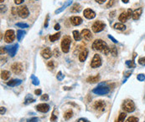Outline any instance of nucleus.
Returning a JSON list of instances; mask_svg holds the SVG:
<instances>
[{"mask_svg":"<svg viewBox=\"0 0 145 122\" xmlns=\"http://www.w3.org/2000/svg\"><path fill=\"white\" fill-rule=\"evenodd\" d=\"M92 49L94 50H97L102 52L104 54L107 55L110 53V48L107 45L106 42H104L102 39H96L92 44Z\"/></svg>","mask_w":145,"mask_h":122,"instance_id":"nucleus-1","label":"nucleus"},{"mask_svg":"<svg viewBox=\"0 0 145 122\" xmlns=\"http://www.w3.org/2000/svg\"><path fill=\"white\" fill-rule=\"evenodd\" d=\"M71 44V38L70 36H65L61 41V49L64 53H68L70 50V45Z\"/></svg>","mask_w":145,"mask_h":122,"instance_id":"nucleus-2","label":"nucleus"},{"mask_svg":"<svg viewBox=\"0 0 145 122\" xmlns=\"http://www.w3.org/2000/svg\"><path fill=\"white\" fill-rule=\"evenodd\" d=\"M122 109L127 113L133 112L135 110V104L131 99H126L122 104Z\"/></svg>","mask_w":145,"mask_h":122,"instance_id":"nucleus-3","label":"nucleus"},{"mask_svg":"<svg viewBox=\"0 0 145 122\" xmlns=\"http://www.w3.org/2000/svg\"><path fill=\"white\" fill-rule=\"evenodd\" d=\"M106 27V24H105L102 21H96L95 23L92 24L91 29L94 33H99L101 31H102Z\"/></svg>","mask_w":145,"mask_h":122,"instance_id":"nucleus-4","label":"nucleus"},{"mask_svg":"<svg viewBox=\"0 0 145 122\" xmlns=\"http://www.w3.org/2000/svg\"><path fill=\"white\" fill-rule=\"evenodd\" d=\"M92 92L96 95H104L108 94L109 92V88L107 87V86H102V85H99L97 86L96 88L92 90Z\"/></svg>","mask_w":145,"mask_h":122,"instance_id":"nucleus-5","label":"nucleus"},{"mask_svg":"<svg viewBox=\"0 0 145 122\" xmlns=\"http://www.w3.org/2000/svg\"><path fill=\"white\" fill-rule=\"evenodd\" d=\"M15 39V33L13 29H8L5 32V35H4V41L6 43H12Z\"/></svg>","mask_w":145,"mask_h":122,"instance_id":"nucleus-6","label":"nucleus"},{"mask_svg":"<svg viewBox=\"0 0 145 122\" xmlns=\"http://www.w3.org/2000/svg\"><path fill=\"white\" fill-rule=\"evenodd\" d=\"M18 14L22 19H26L29 15V11L26 6H21L18 8Z\"/></svg>","mask_w":145,"mask_h":122,"instance_id":"nucleus-7","label":"nucleus"},{"mask_svg":"<svg viewBox=\"0 0 145 122\" xmlns=\"http://www.w3.org/2000/svg\"><path fill=\"white\" fill-rule=\"evenodd\" d=\"M101 65H102V59H101L100 55L95 54L93 57V59H92V60H91V68L96 69V68L100 67Z\"/></svg>","mask_w":145,"mask_h":122,"instance_id":"nucleus-8","label":"nucleus"},{"mask_svg":"<svg viewBox=\"0 0 145 122\" xmlns=\"http://www.w3.org/2000/svg\"><path fill=\"white\" fill-rule=\"evenodd\" d=\"M11 70L15 74H19L23 71V65L19 62H15L11 66Z\"/></svg>","mask_w":145,"mask_h":122,"instance_id":"nucleus-9","label":"nucleus"},{"mask_svg":"<svg viewBox=\"0 0 145 122\" xmlns=\"http://www.w3.org/2000/svg\"><path fill=\"white\" fill-rule=\"evenodd\" d=\"M94 108L98 111H104L106 108V103L103 100H97L94 104Z\"/></svg>","mask_w":145,"mask_h":122,"instance_id":"nucleus-10","label":"nucleus"},{"mask_svg":"<svg viewBox=\"0 0 145 122\" xmlns=\"http://www.w3.org/2000/svg\"><path fill=\"white\" fill-rule=\"evenodd\" d=\"M35 109L37 111L42 112V113H46L50 110V105L47 104H39V105L35 106Z\"/></svg>","mask_w":145,"mask_h":122,"instance_id":"nucleus-11","label":"nucleus"},{"mask_svg":"<svg viewBox=\"0 0 145 122\" xmlns=\"http://www.w3.org/2000/svg\"><path fill=\"white\" fill-rule=\"evenodd\" d=\"M82 34V36L83 37V39H84L85 40H87V41H90L92 39V35H91V31H90L89 29H87V28L82 29V34Z\"/></svg>","mask_w":145,"mask_h":122,"instance_id":"nucleus-12","label":"nucleus"},{"mask_svg":"<svg viewBox=\"0 0 145 122\" xmlns=\"http://www.w3.org/2000/svg\"><path fill=\"white\" fill-rule=\"evenodd\" d=\"M18 47L19 45L18 44H14V45L11 46V47H5L6 48V50H7V52L9 54V55L11 57H14L15 54H16L17 50H18Z\"/></svg>","mask_w":145,"mask_h":122,"instance_id":"nucleus-13","label":"nucleus"},{"mask_svg":"<svg viewBox=\"0 0 145 122\" xmlns=\"http://www.w3.org/2000/svg\"><path fill=\"white\" fill-rule=\"evenodd\" d=\"M84 16L87 19H92L96 17V13L93 10L90 9V8H87V9L84 10Z\"/></svg>","mask_w":145,"mask_h":122,"instance_id":"nucleus-14","label":"nucleus"},{"mask_svg":"<svg viewBox=\"0 0 145 122\" xmlns=\"http://www.w3.org/2000/svg\"><path fill=\"white\" fill-rule=\"evenodd\" d=\"M70 21H71L72 25L78 26L82 23V19L79 16H72L71 19H70Z\"/></svg>","mask_w":145,"mask_h":122,"instance_id":"nucleus-15","label":"nucleus"},{"mask_svg":"<svg viewBox=\"0 0 145 122\" xmlns=\"http://www.w3.org/2000/svg\"><path fill=\"white\" fill-rule=\"evenodd\" d=\"M41 55H42V57L44 59H48L52 56V52L50 48H45L42 51H41Z\"/></svg>","mask_w":145,"mask_h":122,"instance_id":"nucleus-16","label":"nucleus"},{"mask_svg":"<svg viewBox=\"0 0 145 122\" xmlns=\"http://www.w3.org/2000/svg\"><path fill=\"white\" fill-rule=\"evenodd\" d=\"M21 83H22V80H21V79H11V80L8 81V82H7V85H8V86H10V87H14V86L19 85Z\"/></svg>","mask_w":145,"mask_h":122,"instance_id":"nucleus-17","label":"nucleus"},{"mask_svg":"<svg viewBox=\"0 0 145 122\" xmlns=\"http://www.w3.org/2000/svg\"><path fill=\"white\" fill-rule=\"evenodd\" d=\"M142 12H143V8H137V9H135L134 11H133V17H132V18H133V19H134V20H138V19L140 18V16H141Z\"/></svg>","mask_w":145,"mask_h":122,"instance_id":"nucleus-18","label":"nucleus"},{"mask_svg":"<svg viewBox=\"0 0 145 122\" xmlns=\"http://www.w3.org/2000/svg\"><path fill=\"white\" fill-rule=\"evenodd\" d=\"M87 55H88V50L87 49L82 50V52L80 53V54H79V60L81 62H84L86 59H87Z\"/></svg>","mask_w":145,"mask_h":122,"instance_id":"nucleus-19","label":"nucleus"},{"mask_svg":"<svg viewBox=\"0 0 145 122\" xmlns=\"http://www.w3.org/2000/svg\"><path fill=\"white\" fill-rule=\"evenodd\" d=\"M71 3H72V0H67V1L65 3V4H64V5L62 6V7L60 8H58V9H56V12H55V13H56V14H60V13H61L62 11L65 10V8H66V7H68L69 5H71Z\"/></svg>","mask_w":145,"mask_h":122,"instance_id":"nucleus-20","label":"nucleus"},{"mask_svg":"<svg viewBox=\"0 0 145 122\" xmlns=\"http://www.w3.org/2000/svg\"><path fill=\"white\" fill-rule=\"evenodd\" d=\"M100 79V76L99 75H95V76H90L87 79V81L88 82V83H91V84H94V83H96V82H98Z\"/></svg>","mask_w":145,"mask_h":122,"instance_id":"nucleus-21","label":"nucleus"},{"mask_svg":"<svg viewBox=\"0 0 145 122\" xmlns=\"http://www.w3.org/2000/svg\"><path fill=\"white\" fill-rule=\"evenodd\" d=\"M81 10H82V6L77 3L73 4V6L71 8V13H79V12H81Z\"/></svg>","mask_w":145,"mask_h":122,"instance_id":"nucleus-22","label":"nucleus"},{"mask_svg":"<svg viewBox=\"0 0 145 122\" xmlns=\"http://www.w3.org/2000/svg\"><path fill=\"white\" fill-rule=\"evenodd\" d=\"M128 15H127V13L126 12H123L122 13V14H120L119 18H118V19H119V21L121 23H125V22H127V20L128 19Z\"/></svg>","mask_w":145,"mask_h":122,"instance_id":"nucleus-23","label":"nucleus"},{"mask_svg":"<svg viewBox=\"0 0 145 122\" xmlns=\"http://www.w3.org/2000/svg\"><path fill=\"white\" fill-rule=\"evenodd\" d=\"M35 101V99L33 98V96L31 95H27V96L25 97V105H29V104L30 103H33V102Z\"/></svg>","mask_w":145,"mask_h":122,"instance_id":"nucleus-24","label":"nucleus"},{"mask_svg":"<svg viewBox=\"0 0 145 122\" xmlns=\"http://www.w3.org/2000/svg\"><path fill=\"white\" fill-rule=\"evenodd\" d=\"M10 77V73L7 71V70H3V71L1 72V78L3 80H8Z\"/></svg>","mask_w":145,"mask_h":122,"instance_id":"nucleus-25","label":"nucleus"},{"mask_svg":"<svg viewBox=\"0 0 145 122\" xmlns=\"http://www.w3.org/2000/svg\"><path fill=\"white\" fill-rule=\"evenodd\" d=\"M72 115H73V111H72L71 110H68L65 112V114H64V119H65V121H68V120H70L71 118Z\"/></svg>","mask_w":145,"mask_h":122,"instance_id":"nucleus-26","label":"nucleus"},{"mask_svg":"<svg viewBox=\"0 0 145 122\" xmlns=\"http://www.w3.org/2000/svg\"><path fill=\"white\" fill-rule=\"evenodd\" d=\"M60 34H61L60 33V32H58V33H56V34H55L50 35V36L49 37L50 41V42H55V41H56L57 39H60Z\"/></svg>","mask_w":145,"mask_h":122,"instance_id":"nucleus-27","label":"nucleus"},{"mask_svg":"<svg viewBox=\"0 0 145 122\" xmlns=\"http://www.w3.org/2000/svg\"><path fill=\"white\" fill-rule=\"evenodd\" d=\"M72 34H73V37L76 41H80L81 39H82V34H80V33H79L77 30H74Z\"/></svg>","mask_w":145,"mask_h":122,"instance_id":"nucleus-28","label":"nucleus"},{"mask_svg":"<svg viewBox=\"0 0 145 122\" xmlns=\"http://www.w3.org/2000/svg\"><path fill=\"white\" fill-rule=\"evenodd\" d=\"M114 28H116L117 30H123L126 28V26L122 23H117L114 24Z\"/></svg>","mask_w":145,"mask_h":122,"instance_id":"nucleus-29","label":"nucleus"},{"mask_svg":"<svg viewBox=\"0 0 145 122\" xmlns=\"http://www.w3.org/2000/svg\"><path fill=\"white\" fill-rule=\"evenodd\" d=\"M126 116H127L126 113H124V112L121 113L119 115V116H118V119L115 122H124V120L126 118Z\"/></svg>","mask_w":145,"mask_h":122,"instance_id":"nucleus-30","label":"nucleus"},{"mask_svg":"<svg viewBox=\"0 0 145 122\" xmlns=\"http://www.w3.org/2000/svg\"><path fill=\"white\" fill-rule=\"evenodd\" d=\"M25 34V32L24 30H18L17 31V39H18V40L20 41Z\"/></svg>","mask_w":145,"mask_h":122,"instance_id":"nucleus-31","label":"nucleus"},{"mask_svg":"<svg viewBox=\"0 0 145 122\" xmlns=\"http://www.w3.org/2000/svg\"><path fill=\"white\" fill-rule=\"evenodd\" d=\"M110 52H111V54H113V56H117V48H116V46H111V48H110Z\"/></svg>","mask_w":145,"mask_h":122,"instance_id":"nucleus-32","label":"nucleus"},{"mask_svg":"<svg viewBox=\"0 0 145 122\" xmlns=\"http://www.w3.org/2000/svg\"><path fill=\"white\" fill-rule=\"evenodd\" d=\"M31 79H32V84L34 85H39V79L36 78L35 76H34V74L31 75Z\"/></svg>","mask_w":145,"mask_h":122,"instance_id":"nucleus-33","label":"nucleus"},{"mask_svg":"<svg viewBox=\"0 0 145 122\" xmlns=\"http://www.w3.org/2000/svg\"><path fill=\"white\" fill-rule=\"evenodd\" d=\"M50 121L51 122H57V115H56V110H54L52 112V115L50 117Z\"/></svg>","mask_w":145,"mask_h":122,"instance_id":"nucleus-34","label":"nucleus"},{"mask_svg":"<svg viewBox=\"0 0 145 122\" xmlns=\"http://www.w3.org/2000/svg\"><path fill=\"white\" fill-rule=\"evenodd\" d=\"M126 65L128 68H134L136 66L134 61H133V60H127L126 61Z\"/></svg>","mask_w":145,"mask_h":122,"instance_id":"nucleus-35","label":"nucleus"},{"mask_svg":"<svg viewBox=\"0 0 145 122\" xmlns=\"http://www.w3.org/2000/svg\"><path fill=\"white\" fill-rule=\"evenodd\" d=\"M126 122H138V119L135 116H130L126 121Z\"/></svg>","mask_w":145,"mask_h":122,"instance_id":"nucleus-36","label":"nucleus"},{"mask_svg":"<svg viewBox=\"0 0 145 122\" xmlns=\"http://www.w3.org/2000/svg\"><path fill=\"white\" fill-rule=\"evenodd\" d=\"M16 26L19 28H25L29 27L28 24L25 23H18V24H16Z\"/></svg>","mask_w":145,"mask_h":122,"instance_id":"nucleus-37","label":"nucleus"},{"mask_svg":"<svg viewBox=\"0 0 145 122\" xmlns=\"http://www.w3.org/2000/svg\"><path fill=\"white\" fill-rule=\"evenodd\" d=\"M56 78H57V79H58V80H60V81H61V80H62V79H64V74H62V73H61V71H59V72H58Z\"/></svg>","mask_w":145,"mask_h":122,"instance_id":"nucleus-38","label":"nucleus"},{"mask_svg":"<svg viewBox=\"0 0 145 122\" xmlns=\"http://www.w3.org/2000/svg\"><path fill=\"white\" fill-rule=\"evenodd\" d=\"M47 66H48V68L50 69V70H54V68H55V65H54V62L53 61H49L48 62V64H47Z\"/></svg>","mask_w":145,"mask_h":122,"instance_id":"nucleus-39","label":"nucleus"},{"mask_svg":"<svg viewBox=\"0 0 145 122\" xmlns=\"http://www.w3.org/2000/svg\"><path fill=\"white\" fill-rule=\"evenodd\" d=\"M114 3H115V0H109V2L107 3V6H106L107 8H109L113 7Z\"/></svg>","mask_w":145,"mask_h":122,"instance_id":"nucleus-40","label":"nucleus"},{"mask_svg":"<svg viewBox=\"0 0 145 122\" xmlns=\"http://www.w3.org/2000/svg\"><path fill=\"white\" fill-rule=\"evenodd\" d=\"M53 54H54V56L55 57H59L60 56V51H59V49L57 48H56L54 49V51H53Z\"/></svg>","mask_w":145,"mask_h":122,"instance_id":"nucleus-41","label":"nucleus"},{"mask_svg":"<svg viewBox=\"0 0 145 122\" xmlns=\"http://www.w3.org/2000/svg\"><path fill=\"white\" fill-rule=\"evenodd\" d=\"M137 78H138V79L139 81H144V79H145V75L144 74H139L138 75Z\"/></svg>","mask_w":145,"mask_h":122,"instance_id":"nucleus-42","label":"nucleus"},{"mask_svg":"<svg viewBox=\"0 0 145 122\" xmlns=\"http://www.w3.org/2000/svg\"><path fill=\"white\" fill-rule=\"evenodd\" d=\"M138 64L141 65H145V57H143V58H140L139 59H138Z\"/></svg>","mask_w":145,"mask_h":122,"instance_id":"nucleus-43","label":"nucleus"},{"mask_svg":"<svg viewBox=\"0 0 145 122\" xmlns=\"http://www.w3.org/2000/svg\"><path fill=\"white\" fill-rule=\"evenodd\" d=\"M40 99H41V100H44V101H47V100H49V95H48L47 94L43 95L42 96H41Z\"/></svg>","mask_w":145,"mask_h":122,"instance_id":"nucleus-44","label":"nucleus"},{"mask_svg":"<svg viewBox=\"0 0 145 122\" xmlns=\"http://www.w3.org/2000/svg\"><path fill=\"white\" fill-rule=\"evenodd\" d=\"M49 15H47L46 16V19H45V25H44V27L45 28H47L48 27V24H49Z\"/></svg>","mask_w":145,"mask_h":122,"instance_id":"nucleus-45","label":"nucleus"},{"mask_svg":"<svg viewBox=\"0 0 145 122\" xmlns=\"http://www.w3.org/2000/svg\"><path fill=\"white\" fill-rule=\"evenodd\" d=\"M127 15H128V18L129 19H130L131 17H133V11L132 10V9H130V8H129L128 10H127Z\"/></svg>","mask_w":145,"mask_h":122,"instance_id":"nucleus-46","label":"nucleus"},{"mask_svg":"<svg viewBox=\"0 0 145 122\" xmlns=\"http://www.w3.org/2000/svg\"><path fill=\"white\" fill-rule=\"evenodd\" d=\"M108 38H109L110 39H111L112 41L113 42V43H115V44H117V43H118V41L117 40V39H114V38H113V36H112V35H108Z\"/></svg>","mask_w":145,"mask_h":122,"instance_id":"nucleus-47","label":"nucleus"},{"mask_svg":"<svg viewBox=\"0 0 145 122\" xmlns=\"http://www.w3.org/2000/svg\"><path fill=\"white\" fill-rule=\"evenodd\" d=\"M27 122H38V118H36V117H33V118L28 120Z\"/></svg>","mask_w":145,"mask_h":122,"instance_id":"nucleus-48","label":"nucleus"},{"mask_svg":"<svg viewBox=\"0 0 145 122\" xmlns=\"http://www.w3.org/2000/svg\"><path fill=\"white\" fill-rule=\"evenodd\" d=\"M5 112H6V109L4 108V107H1L0 108V114H1L2 115L5 114Z\"/></svg>","mask_w":145,"mask_h":122,"instance_id":"nucleus-49","label":"nucleus"},{"mask_svg":"<svg viewBox=\"0 0 145 122\" xmlns=\"http://www.w3.org/2000/svg\"><path fill=\"white\" fill-rule=\"evenodd\" d=\"M24 1H25V0H14V3L19 5V4H21L22 3H24Z\"/></svg>","mask_w":145,"mask_h":122,"instance_id":"nucleus-50","label":"nucleus"},{"mask_svg":"<svg viewBox=\"0 0 145 122\" xmlns=\"http://www.w3.org/2000/svg\"><path fill=\"white\" fill-rule=\"evenodd\" d=\"M76 122H90V121H88V120H87L85 118H81V119H79Z\"/></svg>","mask_w":145,"mask_h":122,"instance_id":"nucleus-51","label":"nucleus"},{"mask_svg":"<svg viewBox=\"0 0 145 122\" xmlns=\"http://www.w3.org/2000/svg\"><path fill=\"white\" fill-rule=\"evenodd\" d=\"M34 94H35L36 95H40L41 94H42V90H36L35 91H34Z\"/></svg>","mask_w":145,"mask_h":122,"instance_id":"nucleus-52","label":"nucleus"},{"mask_svg":"<svg viewBox=\"0 0 145 122\" xmlns=\"http://www.w3.org/2000/svg\"><path fill=\"white\" fill-rule=\"evenodd\" d=\"M55 29H56V30H59V29H60V24H56V25H55Z\"/></svg>","mask_w":145,"mask_h":122,"instance_id":"nucleus-53","label":"nucleus"},{"mask_svg":"<svg viewBox=\"0 0 145 122\" xmlns=\"http://www.w3.org/2000/svg\"><path fill=\"white\" fill-rule=\"evenodd\" d=\"M3 11H4V12L6 11V6H5V5H3V6L2 5V6H1V13H2V14H3Z\"/></svg>","mask_w":145,"mask_h":122,"instance_id":"nucleus-54","label":"nucleus"},{"mask_svg":"<svg viewBox=\"0 0 145 122\" xmlns=\"http://www.w3.org/2000/svg\"><path fill=\"white\" fill-rule=\"evenodd\" d=\"M96 2H97L98 3H100V4H102V3H104L105 2H106V0H96Z\"/></svg>","mask_w":145,"mask_h":122,"instance_id":"nucleus-55","label":"nucleus"},{"mask_svg":"<svg viewBox=\"0 0 145 122\" xmlns=\"http://www.w3.org/2000/svg\"><path fill=\"white\" fill-rule=\"evenodd\" d=\"M6 48H3V47H2L1 48V54H4V53L6 52Z\"/></svg>","mask_w":145,"mask_h":122,"instance_id":"nucleus-56","label":"nucleus"},{"mask_svg":"<svg viewBox=\"0 0 145 122\" xmlns=\"http://www.w3.org/2000/svg\"><path fill=\"white\" fill-rule=\"evenodd\" d=\"M115 14H116V11H113L112 13H110V16L114 17V16H115Z\"/></svg>","mask_w":145,"mask_h":122,"instance_id":"nucleus-57","label":"nucleus"},{"mask_svg":"<svg viewBox=\"0 0 145 122\" xmlns=\"http://www.w3.org/2000/svg\"><path fill=\"white\" fill-rule=\"evenodd\" d=\"M131 74V72H127L126 73V74H125V76H126V77H128L129 76V74Z\"/></svg>","mask_w":145,"mask_h":122,"instance_id":"nucleus-58","label":"nucleus"},{"mask_svg":"<svg viewBox=\"0 0 145 122\" xmlns=\"http://www.w3.org/2000/svg\"><path fill=\"white\" fill-rule=\"evenodd\" d=\"M122 3H128V0H122Z\"/></svg>","mask_w":145,"mask_h":122,"instance_id":"nucleus-59","label":"nucleus"},{"mask_svg":"<svg viewBox=\"0 0 145 122\" xmlns=\"http://www.w3.org/2000/svg\"><path fill=\"white\" fill-rule=\"evenodd\" d=\"M3 1H4V0H0V2H1V3H3Z\"/></svg>","mask_w":145,"mask_h":122,"instance_id":"nucleus-60","label":"nucleus"}]
</instances>
